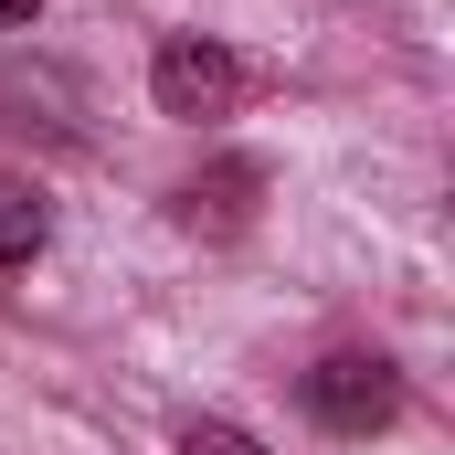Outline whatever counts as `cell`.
<instances>
[{
	"mask_svg": "<svg viewBox=\"0 0 455 455\" xmlns=\"http://www.w3.org/2000/svg\"><path fill=\"white\" fill-rule=\"evenodd\" d=\"M180 455H265V445H254L243 424H223V413H202V424L180 435Z\"/></svg>",
	"mask_w": 455,
	"mask_h": 455,
	"instance_id": "obj_4",
	"label": "cell"
},
{
	"mask_svg": "<svg viewBox=\"0 0 455 455\" xmlns=\"http://www.w3.org/2000/svg\"><path fill=\"white\" fill-rule=\"evenodd\" d=\"M43 243H53V212H43V191H32V180H0V275H21Z\"/></svg>",
	"mask_w": 455,
	"mask_h": 455,
	"instance_id": "obj_3",
	"label": "cell"
},
{
	"mask_svg": "<svg viewBox=\"0 0 455 455\" xmlns=\"http://www.w3.org/2000/svg\"><path fill=\"white\" fill-rule=\"evenodd\" d=\"M148 96H159V116H180V127H212V116H233L254 96V64L233 53L223 32H170L148 53Z\"/></svg>",
	"mask_w": 455,
	"mask_h": 455,
	"instance_id": "obj_1",
	"label": "cell"
},
{
	"mask_svg": "<svg viewBox=\"0 0 455 455\" xmlns=\"http://www.w3.org/2000/svg\"><path fill=\"white\" fill-rule=\"evenodd\" d=\"M32 11H43V0H0V32H11V21H32Z\"/></svg>",
	"mask_w": 455,
	"mask_h": 455,
	"instance_id": "obj_5",
	"label": "cell"
},
{
	"mask_svg": "<svg viewBox=\"0 0 455 455\" xmlns=\"http://www.w3.org/2000/svg\"><path fill=\"white\" fill-rule=\"evenodd\" d=\"M307 413H318L329 435H381V424L403 413V381H392V360L339 349V360H318V371H307Z\"/></svg>",
	"mask_w": 455,
	"mask_h": 455,
	"instance_id": "obj_2",
	"label": "cell"
}]
</instances>
